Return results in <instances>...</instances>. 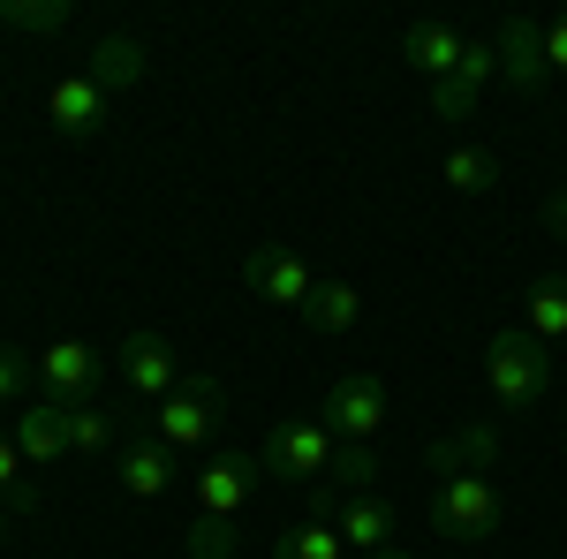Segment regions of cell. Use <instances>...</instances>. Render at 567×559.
Segmentation results:
<instances>
[{"label": "cell", "instance_id": "cell-1", "mask_svg": "<svg viewBox=\"0 0 567 559\" xmlns=\"http://www.w3.org/2000/svg\"><path fill=\"white\" fill-rule=\"evenodd\" d=\"M432 476H439L432 484V529L446 545H484V537H499V521H507L499 476L470 469V462H439Z\"/></svg>", "mask_w": 567, "mask_h": 559}, {"label": "cell", "instance_id": "cell-2", "mask_svg": "<svg viewBox=\"0 0 567 559\" xmlns=\"http://www.w3.org/2000/svg\"><path fill=\"white\" fill-rule=\"evenodd\" d=\"M545 386H553V348L529 341L523 325H499L484 341V393H492V408L523 416V408L545 401Z\"/></svg>", "mask_w": 567, "mask_h": 559}, {"label": "cell", "instance_id": "cell-3", "mask_svg": "<svg viewBox=\"0 0 567 559\" xmlns=\"http://www.w3.org/2000/svg\"><path fill=\"white\" fill-rule=\"evenodd\" d=\"M219 416H227V386H219L213 371H189L159 408H152V438H167L175 454H213V438H219Z\"/></svg>", "mask_w": 567, "mask_h": 559}, {"label": "cell", "instance_id": "cell-4", "mask_svg": "<svg viewBox=\"0 0 567 559\" xmlns=\"http://www.w3.org/2000/svg\"><path fill=\"white\" fill-rule=\"evenodd\" d=\"M258 462H265V476H288V484H303V491H310V484H326V476H333L341 438H333L326 416H288V424L265 431Z\"/></svg>", "mask_w": 567, "mask_h": 559}, {"label": "cell", "instance_id": "cell-5", "mask_svg": "<svg viewBox=\"0 0 567 559\" xmlns=\"http://www.w3.org/2000/svg\"><path fill=\"white\" fill-rule=\"evenodd\" d=\"M258 484H265V462H258V454H243V446H219V454H205V462H197V476H189L197 515H219V521L243 515Z\"/></svg>", "mask_w": 567, "mask_h": 559}, {"label": "cell", "instance_id": "cell-6", "mask_svg": "<svg viewBox=\"0 0 567 559\" xmlns=\"http://www.w3.org/2000/svg\"><path fill=\"white\" fill-rule=\"evenodd\" d=\"M326 424H333L341 446H371L386 431V379L379 371H341L326 386Z\"/></svg>", "mask_w": 567, "mask_h": 559}, {"label": "cell", "instance_id": "cell-7", "mask_svg": "<svg viewBox=\"0 0 567 559\" xmlns=\"http://www.w3.org/2000/svg\"><path fill=\"white\" fill-rule=\"evenodd\" d=\"M31 371H39V401H91L114 363L91 341H45L39 355H31Z\"/></svg>", "mask_w": 567, "mask_h": 559}, {"label": "cell", "instance_id": "cell-8", "mask_svg": "<svg viewBox=\"0 0 567 559\" xmlns=\"http://www.w3.org/2000/svg\"><path fill=\"white\" fill-rule=\"evenodd\" d=\"M114 379H122L136 401H152V408H159V401H167V393L189 379V363H182V355L159 341V333H130V341L114 348Z\"/></svg>", "mask_w": 567, "mask_h": 559}, {"label": "cell", "instance_id": "cell-9", "mask_svg": "<svg viewBox=\"0 0 567 559\" xmlns=\"http://www.w3.org/2000/svg\"><path fill=\"white\" fill-rule=\"evenodd\" d=\"M243 288H250L258 302L303 310L310 288H318V272H310L303 250H288V242H265V250H250V258H243Z\"/></svg>", "mask_w": 567, "mask_h": 559}, {"label": "cell", "instance_id": "cell-10", "mask_svg": "<svg viewBox=\"0 0 567 559\" xmlns=\"http://www.w3.org/2000/svg\"><path fill=\"white\" fill-rule=\"evenodd\" d=\"M114 484H122L130 499H167L182 484V454L167 438H152V431H130L122 454H114Z\"/></svg>", "mask_w": 567, "mask_h": 559}, {"label": "cell", "instance_id": "cell-11", "mask_svg": "<svg viewBox=\"0 0 567 559\" xmlns=\"http://www.w3.org/2000/svg\"><path fill=\"white\" fill-rule=\"evenodd\" d=\"M492 53H499L507 91H545V76H553V61H545V23H537V15H507V23L492 31Z\"/></svg>", "mask_w": 567, "mask_h": 559}, {"label": "cell", "instance_id": "cell-12", "mask_svg": "<svg viewBox=\"0 0 567 559\" xmlns=\"http://www.w3.org/2000/svg\"><path fill=\"white\" fill-rule=\"evenodd\" d=\"M106 114H114V99L91 84L84 69H76V76H61V84L45 91V122H53V136H69V144L99 136V130H106Z\"/></svg>", "mask_w": 567, "mask_h": 559}, {"label": "cell", "instance_id": "cell-13", "mask_svg": "<svg viewBox=\"0 0 567 559\" xmlns=\"http://www.w3.org/2000/svg\"><path fill=\"white\" fill-rule=\"evenodd\" d=\"M462 31H454V23H439V15H424V23H409V31H401V61H409V69H416V76H432V84H446V76H454V69H462Z\"/></svg>", "mask_w": 567, "mask_h": 559}, {"label": "cell", "instance_id": "cell-14", "mask_svg": "<svg viewBox=\"0 0 567 559\" xmlns=\"http://www.w3.org/2000/svg\"><path fill=\"white\" fill-rule=\"evenodd\" d=\"M333 529H341L349 559L386 552V545H393V499H379V491H349V499H341V515H333Z\"/></svg>", "mask_w": 567, "mask_h": 559}, {"label": "cell", "instance_id": "cell-15", "mask_svg": "<svg viewBox=\"0 0 567 559\" xmlns=\"http://www.w3.org/2000/svg\"><path fill=\"white\" fill-rule=\"evenodd\" d=\"M16 446H23V462L31 469H53V462H69V431H61V401H23V424L8 431Z\"/></svg>", "mask_w": 567, "mask_h": 559}, {"label": "cell", "instance_id": "cell-16", "mask_svg": "<svg viewBox=\"0 0 567 559\" xmlns=\"http://www.w3.org/2000/svg\"><path fill=\"white\" fill-rule=\"evenodd\" d=\"M523 325L529 341H567V272H545V280H529V296H523Z\"/></svg>", "mask_w": 567, "mask_h": 559}, {"label": "cell", "instance_id": "cell-17", "mask_svg": "<svg viewBox=\"0 0 567 559\" xmlns=\"http://www.w3.org/2000/svg\"><path fill=\"white\" fill-rule=\"evenodd\" d=\"M61 431H69V454H122V438H130L122 416H106L91 401H61Z\"/></svg>", "mask_w": 567, "mask_h": 559}, {"label": "cell", "instance_id": "cell-18", "mask_svg": "<svg viewBox=\"0 0 567 559\" xmlns=\"http://www.w3.org/2000/svg\"><path fill=\"white\" fill-rule=\"evenodd\" d=\"M84 76L106 91V99H114V91H130L136 76H144V39H130V31L99 39V45H91V61H84Z\"/></svg>", "mask_w": 567, "mask_h": 559}, {"label": "cell", "instance_id": "cell-19", "mask_svg": "<svg viewBox=\"0 0 567 559\" xmlns=\"http://www.w3.org/2000/svg\"><path fill=\"white\" fill-rule=\"evenodd\" d=\"M499 182H507V167H499L492 144H454V152H446V189H454V197H492Z\"/></svg>", "mask_w": 567, "mask_h": 559}, {"label": "cell", "instance_id": "cell-20", "mask_svg": "<svg viewBox=\"0 0 567 559\" xmlns=\"http://www.w3.org/2000/svg\"><path fill=\"white\" fill-rule=\"evenodd\" d=\"M296 318H303L310 333H349L355 318H363V296H355L349 280H318V288H310V302L296 310Z\"/></svg>", "mask_w": 567, "mask_h": 559}, {"label": "cell", "instance_id": "cell-21", "mask_svg": "<svg viewBox=\"0 0 567 559\" xmlns=\"http://www.w3.org/2000/svg\"><path fill=\"white\" fill-rule=\"evenodd\" d=\"M265 559H349V545H341V529L333 521H288L280 537H272V552Z\"/></svg>", "mask_w": 567, "mask_h": 559}, {"label": "cell", "instance_id": "cell-22", "mask_svg": "<svg viewBox=\"0 0 567 559\" xmlns=\"http://www.w3.org/2000/svg\"><path fill=\"white\" fill-rule=\"evenodd\" d=\"M499 446H507V431L499 424H470V431H454V438H439V446H424V462H470V469H492L499 462Z\"/></svg>", "mask_w": 567, "mask_h": 559}, {"label": "cell", "instance_id": "cell-23", "mask_svg": "<svg viewBox=\"0 0 567 559\" xmlns=\"http://www.w3.org/2000/svg\"><path fill=\"white\" fill-rule=\"evenodd\" d=\"M0 507L8 515H39V484H31V462H23V446L0 431Z\"/></svg>", "mask_w": 567, "mask_h": 559}, {"label": "cell", "instance_id": "cell-24", "mask_svg": "<svg viewBox=\"0 0 567 559\" xmlns=\"http://www.w3.org/2000/svg\"><path fill=\"white\" fill-rule=\"evenodd\" d=\"M175 545H182V559H235L243 529H235V521H219V515H197V521L175 537Z\"/></svg>", "mask_w": 567, "mask_h": 559}, {"label": "cell", "instance_id": "cell-25", "mask_svg": "<svg viewBox=\"0 0 567 559\" xmlns=\"http://www.w3.org/2000/svg\"><path fill=\"white\" fill-rule=\"evenodd\" d=\"M0 23L23 31V39H53L69 23V0H0Z\"/></svg>", "mask_w": 567, "mask_h": 559}, {"label": "cell", "instance_id": "cell-26", "mask_svg": "<svg viewBox=\"0 0 567 559\" xmlns=\"http://www.w3.org/2000/svg\"><path fill=\"white\" fill-rule=\"evenodd\" d=\"M31 386H39V371H31V355H23V348H8V341H0V408H8V401H23Z\"/></svg>", "mask_w": 567, "mask_h": 559}, {"label": "cell", "instance_id": "cell-27", "mask_svg": "<svg viewBox=\"0 0 567 559\" xmlns=\"http://www.w3.org/2000/svg\"><path fill=\"white\" fill-rule=\"evenodd\" d=\"M477 99H484V91H470L462 76H446V84H432V114H439V122H470Z\"/></svg>", "mask_w": 567, "mask_h": 559}, {"label": "cell", "instance_id": "cell-28", "mask_svg": "<svg viewBox=\"0 0 567 559\" xmlns=\"http://www.w3.org/2000/svg\"><path fill=\"white\" fill-rule=\"evenodd\" d=\"M470 91H484V84H499V53H492V39H470L462 45V69H454Z\"/></svg>", "mask_w": 567, "mask_h": 559}, {"label": "cell", "instance_id": "cell-29", "mask_svg": "<svg viewBox=\"0 0 567 559\" xmlns=\"http://www.w3.org/2000/svg\"><path fill=\"white\" fill-rule=\"evenodd\" d=\"M545 61H553V76H567V15L545 23Z\"/></svg>", "mask_w": 567, "mask_h": 559}, {"label": "cell", "instance_id": "cell-30", "mask_svg": "<svg viewBox=\"0 0 567 559\" xmlns=\"http://www.w3.org/2000/svg\"><path fill=\"white\" fill-rule=\"evenodd\" d=\"M545 227H553V235H567V197H560V189L545 197Z\"/></svg>", "mask_w": 567, "mask_h": 559}, {"label": "cell", "instance_id": "cell-31", "mask_svg": "<svg viewBox=\"0 0 567 559\" xmlns=\"http://www.w3.org/2000/svg\"><path fill=\"white\" fill-rule=\"evenodd\" d=\"M371 559H416V552H409V545H386V552H371Z\"/></svg>", "mask_w": 567, "mask_h": 559}, {"label": "cell", "instance_id": "cell-32", "mask_svg": "<svg viewBox=\"0 0 567 559\" xmlns=\"http://www.w3.org/2000/svg\"><path fill=\"white\" fill-rule=\"evenodd\" d=\"M8 521H16V515H8V507H0V545H8Z\"/></svg>", "mask_w": 567, "mask_h": 559}, {"label": "cell", "instance_id": "cell-33", "mask_svg": "<svg viewBox=\"0 0 567 559\" xmlns=\"http://www.w3.org/2000/svg\"><path fill=\"white\" fill-rule=\"evenodd\" d=\"M91 559H106V552H91Z\"/></svg>", "mask_w": 567, "mask_h": 559}, {"label": "cell", "instance_id": "cell-34", "mask_svg": "<svg viewBox=\"0 0 567 559\" xmlns=\"http://www.w3.org/2000/svg\"><path fill=\"white\" fill-rule=\"evenodd\" d=\"M560 197H567V189H560Z\"/></svg>", "mask_w": 567, "mask_h": 559}]
</instances>
